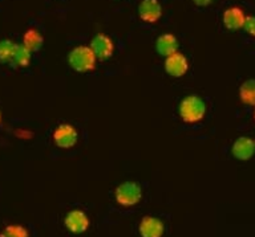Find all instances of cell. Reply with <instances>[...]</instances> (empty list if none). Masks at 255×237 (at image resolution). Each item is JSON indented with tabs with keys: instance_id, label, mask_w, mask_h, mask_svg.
Listing matches in <instances>:
<instances>
[{
	"instance_id": "cell-1",
	"label": "cell",
	"mask_w": 255,
	"mask_h": 237,
	"mask_svg": "<svg viewBox=\"0 0 255 237\" xmlns=\"http://www.w3.org/2000/svg\"><path fill=\"white\" fill-rule=\"evenodd\" d=\"M178 113L183 122L197 123L206 114V103L198 95H187L179 103Z\"/></svg>"
},
{
	"instance_id": "cell-2",
	"label": "cell",
	"mask_w": 255,
	"mask_h": 237,
	"mask_svg": "<svg viewBox=\"0 0 255 237\" xmlns=\"http://www.w3.org/2000/svg\"><path fill=\"white\" fill-rule=\"evenodd\" d=\"M96 56L91 47L79 45L73 48L68 55V64L79 73H87L96 68Z\"/></svg>"
},
{
	"instance_id": "cell-3",
	"label": "cell",
	"mask_w": 255,
	"mask_h": 237,
	"mask_svg": "<svg viewBox=\"0 0 255 237\" xmlns=\"http://www.w3.org/2000/svg\"><path fill=\"white\" fill-rule=\"evenodd\" d=\"M115 196L120 206L133 207L141 202L142 190L135 182H124L116 188Z\"/></svg>"
},
{
	"instance_id": "cell-4",
	"label": "cell",
	"mask_w": 255,
	"mask_h": 237,
	"mask_svg": "<svg viewBox=\"0 0 255 237\" xmlns=\"http://www.w3.org/2000/svg\"><path fill=\"white\" fill-rule=\"evenodd\" d=\"M77 130L69 123H63L53 131V142L60 149H72L77 143Z\"/></svg>"
},
{
	"instance_id": "cell-5",
	"label": "cell",
	"mask_w": 255,
	"mask_h": 237,
	"mask_svg": "<svg viewBox=\"0 0 255 237\" xmlns=\"http://www.w3.org/2000/svg\"><path fill=\"white\" fill-rule=\"evenodd\" d=\"M64 224L69 232L75 235L84 234L89 228V218L80 210L69 211L64 219Z\"/></svg>"
},
{
	"instance_id": "cell-6",
	"label": "cell",
	"mask_w": 255,
	"mask_h": 237,
	"mask_svg": "<svg viewBox=\"0 0 255 237\" xmlns=\"http://www.w3.org/2000/svg\"><path fill=\"white\" fill-rule=\"evenodd\" d=\"M89 47L95 53L96 59L99 60L109 59L113 55V51H115V44H113L112 39L109 36L104 35V33H97L92 39Z\"/></svg>"
},
{
	"instance_id": "cell-7",
	"label": "cell",
	"mask_w": 255,
	"mask_h": 237,
	"mask_svg": "<svg viewBox=\"0 0 255 237\" xmlns=\"http://www.w3.org/2000/svg\"><path fill=\"white\" fill-rule=\"evenodd\" d=\"M138 15L145 23L154 24L162 16V7L158 0H141L138 5Z\"/></svg>"
},
{
	"instance_id": "cell-8",
	"label": "cell",
	"mask_w": 255,
	"mask_h": 237,
	"mask_svg": "<svg viewBox=\"0 0 255 237\" xmlns=\"http://www.w3.org/2000/svg\"><path fill=\"white\" fill-rule=\"evenodd\" d=\"M187 69L189 63L181 52H175L173 55L167 56L165 60V71L171 77H182L183 75H186Z\"/></svg>"
},
{
	"instance_id": "cell-9",
	"label": "cell",
	"mask_w": 255,
	"mask_h": 237,
	"mask_svg": "<svg viewBox=\"0 0 255 237\" xmlns=\"http://www.w3.org/2000/svg\"><path fill=\"white\" fill-rule=\"evenodd\" d=\"M231 153L239 160H249L255 154V141L249 137H239L233 143Z\"/></svg>"
},
{
	"instance_id": "cell-10",
	"label": "cell",
	"mask_w": 255,
	"mask_h": 237,
	"mask_svg": "<svg viewBox=\"0 0 255 237\" xmlns=\"http://www.w3.org/2000/svg\"><path fill=\"white\" fill-rule=\"evenodd\" d=\"M138 230L141 237H162L165 232V226L159 219L145 216L139 223Z\"/></svg>"
},
{
	"instance_id": "cell-11",
	"label": "cell",
	"mask_w": 255,
	"mask_h": 237,
	"mask_svg": "<svg viewBox=\"0 0 255 237\" xmlns=\"http://www.w3.org/2000/svg\"><path fill=\"white\" fill-rule=\"evenodd\" d=\"M222 20L227 29H230V31H238V29L243 28V25H245L246 15H245L242 8L230 7L223 12Z\"/></svg>"
},
{
	"instance_id": "cell-12",
	"label": "cell",
	"mask_w": 255,
	"mask_h": 237,
	"mask_svg": "<svg viewBox=\"0 0 255 237\" xmlns=\"http://www.w3.org/2000/svg\"><path fill=\"white\" fill-rule=\"evenodd\" d=\"M155 49L159 55L167 57V56L178 52V41H177L174 35L165 33V35L159 36L155 41Z\"/></svg>"
},
{
	"instance_id": "cell-13",
	"label": "cell",
	"mask_w": 255,
	"mask_h": 237,
	"mask_svg": "<svg viewBox=\"0 0 255 237\" xmlns=\"http://www.w3.org/2000/svg\"><path fill=\"white\" fill-rule=\"evenodd\" d=\"M43 43L44 37L37 29H28V31L24 33L23 45L27 48L31 53L39 51L40 48L43 47Z\"/></svg>"
},
{
	"instance_id": "cell-14",
	"label": "cell",
	"mask_w": 255,
	"mask_h": 237,
	"mask_svg": "<svg viewBox=\"0 0 255 237\" xmlns=\"http://www.w3.org/2000/svg\"><path fill=\"white\" fill-rule=\"evenodd\" d=\"M239 98L245 105L255 106V79H247L241 85Z\"/></svg>"
},
{
	"instance_id": "cell-15",
	"label": "cell",
	"mask_w": 255,
	"mask_h": 237,
	"mask_svg": "<svg viewBox=\"0 0 255 237\" xmlns=\"http://www.w3.org/2000/svg\"><path fill=\"white\" fill-rule=\"evenodd\" d=\"M31 56L32 53L28 51L27 48L24 47L23 44H20V45L17 44L16 45L15 53L12 56V60L9 64H12L16 68H25L31 63Z\"/></svg>"
},
{
	"instance_id": "cell-16",
	"label": "cell",
	"mask_w": 255,
	"mask_h": 237,
	"mask_svg": "<svg viewBox=\"0 0 255 237\" xmlns=\"http://www.w3.org/2000/svg\"><path fill=\"white\" fill-rule=\"evenodd\" d=\"M16 45L17 44H15L11 40H1L0 41V61L1 63H11Z\"/></svg>"
},
{
	"instance_id": "cell-17",
	"label": "cell",
	"mask_w": 255,
	"mask_h": 237,
	"mask_svg": "<svg viewBox=\"0 0 255 237\" xmlns=\"http://www.w3.org/2000/svg\"><path fill=\"white\" fill-rule=\"evenodd\" d=\"M0 237H29L28 231L21 226H7L1 232H0Z\"/></svg>"
},
{
	"instance_id": "cell-18",
	"label": "cell",
	"mask_w": 255,
	"mask_h": 237,
	"mask_svg": "<svg viewBox=\"0 0 255 237\" xmlns=\"http://www.w3.org/2000/svg\"><path fill=\"white\" fill-rule=\"evenodd\" d=\"M243 28L249 35L255 37V16H246V21H245Z\"/></svg>"
},
{
	"instance_id": "cell-19",
	"label": "cell",
	"mask_w": 255,
	"mask_h": 237,
	"mask_svg": "<svg viewBox=\"0 0 255 237\" xmlns=\"http://www.w3.org/2000/svg\"><path fill=\"white\" fill-rule=\"evenodd\" d=\"M194 1L195 5H198V7H206L209 4H211L213 0H193Z\"/></svg>"
},
{
	"instance_id": "cell-20",
	"label": "cell",
	"mask_w": 255,
	"mask_h": 237,
	"mask_svg": "<svg viewBox=\"0 0 255 237\" xmlns=\"http://www.w3.org/2000/svg\"><path fill=\"white\" fill-rule=\"evenodd\" d=\"M0 122H1V111H0Z\"/></svg>"
},
{
	"instance_id": "cell-21",
	"label": "cell",
	"mask_w": 255,
	"mask_h": 237,
	"mask_svg": "<svg viewBox=\"0 0 255 237\" xmlns=\"http://www.w3.org/2000/svg\"><path fill=\"white\" fill-rule=\"evenodd\" d=\"M254 119H255V110H254Z\"/></svg>"
}]
</instances>
